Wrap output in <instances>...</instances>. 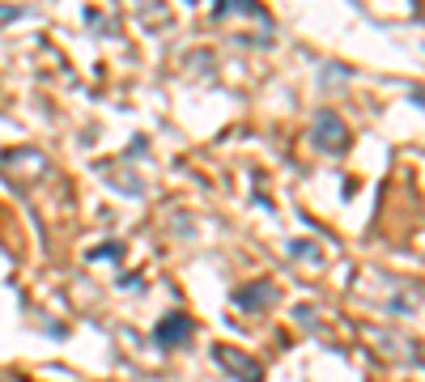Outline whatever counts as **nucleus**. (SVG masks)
<instances>
[{"label":"nucleus","mask_w":425,"mask_h":382,"mask_svg":"<svg viewBox=\"0 0 425 382\" xmlns=\"http://www.w3.org/2000/svg\"><path fill=\"white\" fill-rule=\"evenodd\" d=\"M212 361L226 365L238 382H259V365H255V361H247V357H243V353H234V348H222V344H217V348H212Z\"/></svg>","instance_id":"obj_1"},{"label":"nucleus","mask_w":425,"mask_h":382,"mask_svg":"<svg viewBox=\"0 0 425 382\" xmlns=\"http://www.w3.org/2000/svg\"><path fill=\"white\" fill-rule=\"evenodd\" d=\"M187 336H192V323H187V314H166L162 323H157V344H162V348L183 344Z\"/></svg>","instance_id":"obj_2"},{"label":"nucleus","mask_w":425,"mask_h":382,"mask_svg":"<svg viewBox=\"0 0 425 382\" xmlns=\"http://www.w3.org/2000/svg\"><path fill=\"white\" fill-rule=\"evenodd\" d=\"M259 302H273V285H251V289H238V306H259Z\"/></svg>","instance_id":"obj_3"}]
</instances>
